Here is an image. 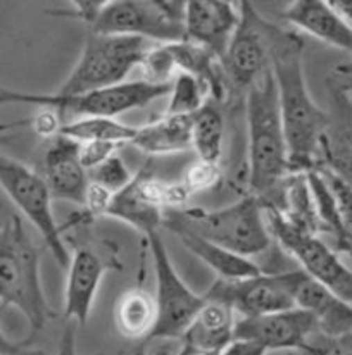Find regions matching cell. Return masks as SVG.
I'll list each match as a JSON object with an SVG mask.
<instances>
[{"label": "cell", "instance_id": "6da1fadb", "mask_svg": "<svg viewBox=\"0 0 352 355\" xmlns=\"http://www.w3.org/2000/svg\"><path fill=\"white\" fill-rule=\"evenodd\" d=\"M302 54V38L295 31L275 24L269 47V67L276 83L292 173L321 168L323 144L328 130V112L323 111L309 94Z\"/></svg>", "mask_w": 352, "mask_h": 355}, {"label": "cell", "instance_id": "7a4b0ae2", "mask_svg": "<svg viewBox=\"0 0 352 355\" xmlns=\"http://www.w3.org/2000/svg\"><path fill=\"white\" fill-rule=\"evenodd\" d=\"M245 118L249 195L262 200L292 175L271 67L245 92Z\"/></svg>", "mask_w": 352, "mask_h": 355}, {"label": "cell", "instance_id": "3957f363", "mask_svg": "<svg viewBox=\"0 0 352 355\" xmlns=\"http://www.w3.org/2000/svg\"><path fill=\"white\" fill-rule=\"evenodd\" d=\"M40 261L42 248L23 219L17 214L0 219V311L17 309L30 324L31 338L56 315L42 286Z\"/></svg>", "mask_w": 352, "mask_h": 355}, {"label": "cell", "instance_id": "277c9868", "mask_svg": "<svg viewBox=\"0 0 352 355\" xmlns=\"http://www.w3.org/2000/svg\"><path fill=\"white\" fill-rule=\"evenodd\" d=\"M162 228L169 232L185 230L245 259L266 252L273 241L266 225L265 205L254 195H245L216 211L199 207L168 209Z\"/></svg>", "mask_w": 352, "mask_h": 355}, {"label": "cell", "instance_id": "5b68a950", "mask_svg": "<svg viewBox=\"0 0 352 355\" xmlns=\"http://www.w3.org/2000/svg\"><path fill=\"white\" fill-rule=\"evenodd\" d=\"M169 85H152L144 80L124 81L117 87L85 94H24L0 87V105L26 104L38 109H52L62 118L71 116V121L83 118H116L124 112L142 109L161 97H168Z\"/></svg>", "mask_w": 352, "mask_h": 355}, {"label": "cell", "instance_id": "8992f818", "mask_svg": "<svg viewBox=\"0 0 352 355\" xmlns=\"http://www.w3.org/2000/svg\"><path fill=\"white\" fill-rule=\"evenodd\" d=\"M152 42L137 37L88 33L80 59L58 94L73 95L117 87L128 74L140 67Z\"/></svg>", "mask_w": 352, "mask_h": 355}, {"label": "cell", "instance_id": "52a82bcc", "mask_svg": "<svg viewBox=\"0 0 352 355\" xmlns=\"http://www.w3.org/2000/svg\"><path fill=\"white\" fill-rule=\"evenodd\" d=\"M0 188L28 223L40 233L56 262L67 269L71 252L62 238V226L56 221L54 197L44 176L37 169L0 154Z\"/></svg>", "mask_w": 352, "mask_h": 355}, {"label": "cell", "instance_id": "ba28073f", "mask_svg": "<svg viewBox=\"0 0 352 355\" xmlns=\"http://www.w3.org/2000/svg\"><path fill=\"white\" fill-rule=\"evenodd\" d=\"M185 3L159 0H112L99 12L90 33L137 37L158 44L185 40Z\"/></svg>", "mask_w": 352, "mask_h": 355}, {"label": "cell", "instance_id": "9c48e42d", "mask_svg": "<svg viewBox=\"0 0 352 355\" xmlns=\"http://www.w3.org/2000/svg\"><path fill=\"white\" fill-rule=\"evenodd\" d=\"M145 240L154 262L158 321L151 336L142 342V345L151 342H180L197 312L206 304V297L195 293L178 275L161 233H151Z\"/></svg>", "mask_w": 352, "mask_h": 355}, {"label": "cell", "instance_id": "30bf717a", "mask_svg": "<svg viewBox=\"0 0 352 355\" xmlns=\"http://www.w3.org/2000/svg\"><path fill=\"white\" fill-rule=\"evenodd\" d=\"M265 216L273 240L278 241L283 250L289 252V255L299 262V269L352 304V269L344 264L339 252L333 250L318 235L294 228L276 209L269 205H265Z\"/></svg>", "mask_w": 352, "mask_h": 355}, {"label": "cell", "instance_id": "8fae6325", "mask_svg": "<svg viewBox=\"0 0 352 355\" xmlns=\"http://www.w3.org/2000/svg\"><path fill=\"white\" fill-rule=\"evenodd\" d=\"M238 19L221 64L230 83L245 90L269 67V47L275 24L258 12L252 2H238Z\"/></svg>", "mask_w": 352, "mask_h": 355}, {"label": "cell", "instance_id": "7c38bea8", "mask_svg": "<svg viewBox=\"0 0 352 355\" xmlns=\"http://www.w3.org/2000/svg\"><path fill=\"white\" fill-rule=\"evenodd\" d=\"M297 269L283 272H265L237 282L216 279L206 298L225 302L242 318H259L295 309L294 282Z\"/></svg>", "mask_w": 352, "mask_h": 355}, {"label": "cell", "instance_id": "4fadbf2b", "mask_svg": "<svg viewBox=\"0 0 352 355\" xmlns=\"http://www.w3.org/2000/svg\"><path fill=\"white\" fill-rule=\"evenodd\" d=\"M318 333L316 321L309 312L295 307L290 311L259 318H240L235 324L233 338L252 340L266 352L292 350L299 352Z\"/></svg>", "mask_w": 352, "mask_h": 355}, {"label": "cell", "instance_id": "5bb4252c", "mask_svg": "<svg viewBox=\"0 0 352 355\" xmlns=\"http://www.w3.org/2000/svg\"><path fill=\"white\" fill-rule=\"evenodd\" d=\"M166 183L140 169L123 191L112 197L106 218H115L133 226L144 236L159 232L166 214Z\"/></svg>", "mask_w": 352, "mask_h": 355}, {"label": "cell", "instance_id": "9a60e30c", "mask_svg": "<svg viewBox=\"0 0 352 355\" xmlns=\"http://www.w3.org/2000/svg\"><path fill=\"white\" fill-rule=\"evenodd\" d=\"M238 19V3L226 0H190L185 3V40L223 59Z\"/></svg>", "mask_w": 352, "mask_h": 355}, {"label": "cell", "instance_id": "2e32d148", "mask_svg": "<svg viewBox=\"0 0 352 355\" xmlns=\"http://www.w3.org/2000/svg\"><path fill=\"white\" fill-rule=\"evenodd\" d=\"M111 269L101 255L90 247H74L67 264L64 290V319L85 326L92 314L99 286Z\"/></svg>", "mask_w": 352, "mask_h": 355}, {"label": "cell", "instance_id": "e0dca14e", "mask_svg": "<svg viewBox=\"0 0 352 355\" xmlns=\"http://www.w3.org/2000/svg\"><path fill=\"white\" fill-rule=\"evenodd\" d=\"M38 173L44 176L54 200L83 207L90 178L80 161V144L60 135L52 138Z\"/></svg>", "mask_w": 352, "mask_h": 355}, {"label": "cell", "instance_id": "ac0fdd59", "mask_svg": "<svg viewBox=\"0 0 352 355\" xmlns=\"http://www.w3.org/2000/svg\"><path fill=\"white\" fill-rule=\"evenodd\" d=\"M295 307L309 312L315 318L316 328L321 336L339 338L352 333V304L309 278L297 269L294 282Z\"/></svg>", "mask_w": 352, "mask_h": 355}, {"label": "cell", "instance_id": "d6986e66", "mask_svg": "<svg viewBox=\"0 0 352 355\" xmlns=\"http://www.w3.org/2000/svg\"><path fill=\"white\" fill-rule=\"evenodd\" d=\"M282 17L295 30L318 38L330 47L352 54V28L325 0H295L282 12Z\"/></svg>", "mask_w": 352, "mask_h": 355}, {"label": "cell", "instance_id": "ffe728a7", "mask_svg": "<svg viewBox=\"0 0 352 355\" xmlns=\"http://www.w3.org/2000/svg\"><path fill=\"white\" fill-rule=\"evenodd\" d=\"M235 324L237 318L230 305L206 298V304L197 312L180 342L194 354L218 355L233 340Z\"/></svg>", "mask_w": 352, "mask_h": 355}, {"label": "cell", "instance_id": "44dd1931", "mask_svg": "<svg viewBox=\"0 0 352 355\" xmlns=\"http://www.w3.org/2000/svg\"><path fill=\"white\" fill-rule=\"evenodd\" d=\"M131 147L147 155L192 150V116H168L137 126Z\"/></svg>", "mask_w": 352, "mask_h": 355}, {"label": "cell", "instance_id": "7402d4cb", "mask_svg": "<svg viewBox=\"0 0 352 355\" xmlns=\"http://www.w3.org/2000/svg\"><path fill=\"white\" fill-rule=\"evenodd\" d=\"M173 235L180 238L183 247L190 252L192 255L204 262L211 271L216 272L218 279L223 282H237V279H247L252 276L261 275L262 269L251 259L240 257L219 245L211 243L206 238L194 235L185 230H171Z\"/></svg>", "mask_w": 352, "mask_h": 355}, {"label": "cell", "instance_id": "603a6c76", "mask_svg": "<svg viewBox=\"0 0 352 355\" xmlns=\"http://www.w3.org/2000/svg\"><path fill=\"white\" fill-rule=\"evenodd\" d=\"M156 321H158L156 298L142 286H135L117 298L115 322L117 331L123 336L145 342L151 336Z\"/></svg>", "mask_w": 352, "mask_h": 355}, {"label": "cell", "instance_id": "cb8c5ba5", "mask_svg": "<svg viewBox=\"0 0 352 355\" xmlns=\"http://www.w3.org/2000/svg\"><path fill=\"white\" fill-rule=\"evenodd\" d=\"M225 141V118L219 107L208 102L197 114L192 116V150L199 161L219 164Z\"/></svg>", "mask_w": 352, "mask_h": 355}, {"label": "cell", "instance_id": "d4e9b609", "mask_svg": "<svg viewBox=\"0 0 352 355\" xmlns=\"http://www.w3.org/2000/svg\"><path fill=\"white\" fill-rule=\"evenodd\" d=\"M137 126H128L116 118H83L66 121L60 128L59 135L76 144H92L104 141L123 147L133 140Z\"/></svg>", "mask_w": 352, "mask_h": 355}, {"label": "cell", "instance_id": "484cf974", "mask_svg": "<svg viewBox=\"0 0 352 355\" xmlns=\"http://www.w3.org/2000/svg\"><path fill=\"white\" fill-rule=\"evenodd\" d=\"M209 88L187 73H178L169 90L168 109L165 114L168 116H194L208 104Z\"/></svg>", "mask_w": 352, "mask_h": 355}, {"label": "cell", "instance_id": "4316f807", "mask_svg": "<svg viewBox=\"0 0 352 355\" xmlns=\"http://www.w3.org/2000/svg\"><path fill=\"white\" fill-rule=\"evenodd\" d=\"M140 69L144 73L142 80L152 85H169L173 83L178 74V67L169 51L168 44H156L145 54L140 64Z\"/></svg>", "mask_w": 352, "mask_h": 355}, {"label": "cell", "instance_id": "83f0119b", "mask_svg": "<svg viewBox=\"0 0 352 355\" xmlns=\"http://www.w3.org/2000/svg\"><path fill=\"white\" fill-rule=\"evenodd\" d=\"M88 178H90V183L99 184V187L106 188L109 193L116 195L123 191L133 181L135 175L128 169L123 159L115 154L108 161L102 162L101 166L88 171Z\"/></svg>", "mask_w": 352, "mask_h": 355}, {"label": "cell", "instance_id": "f1b7e54d", "mask_svg": "<svg viewBox=\"0 0 352 355\" xmlns=\"http://www.w3.org/2000/svg\"><path fill=\"white\" fill-rule=\"evenodd\" d=\"M219 178H221V173H219L218 164L197 161L187 169V173L181 178L180 184L187 191L188 197H192V195L199 193V191L215 188L219 183Z\"/></svg>", "mask_w": 352, "mask_h": 355}, {"label": "cell", "instance_id": "f546056e", "mask_svg": "<svg viewBox=\"0 0 352 355\" xmlns=\"http://www.w3.org/2000/svg\"><path fill=\"white\" fill-rule=\"evenodd\" d=\"M299 355H352V333L339 338H326L316 333L304 347L297 352Z\"/></svg>", "mask_w": 352, "mask_h": 355}, {"label": "cell", "instance_id": "4dcf8cb0", "mask_svg": "<svg viewBox=\"0 0 352 355\" xmlns=\"http://www.w3.org/2000/svg\"><path fill=\"white\" fill-rule=\"evenodd\" d=\"M119 145L104 144V141H92V144H80V161L87 171L101 166L109 157L117 154Z\"/></svg>", "mask_w": 352, "mask_h": 355}, {"label": "cell", "instance_id": "1f68e13d", "mask_svg": "<svg viewBox=\"0 0 352 355\" xmlns=\"http://www.w3.org/2000/svg\"><path fill=\"white\" fill-rule=\"evenodd\" d=\"M26 124H30V128L38 137L52 140V138L59 137V131L64 123L58 112L52 111V109H40L33 118L26 121Z\"/></svg>", "mask_w": 352, "mask_h": 355}, {"label": "cell", "instance_id": "d6a6232c", "mask_svg": "<svg viewBox=\"0 0 352 355\" xmlns=\"http://www.w3.org/2000/svg\"><path fill=\"white\" fill-rule=\"evenodd\" d=\"M104 6L106 2H73V10H71V12L60 14H62V16H73L74 19H80L83 21V23H87L88 26H92Z\"/></svg>", "mask_w": 352, "mask_h": 355}, {"label": "cell", "instance_id": "836d02e7", "mask_svg": "<svg viewBox=\"0 0 352 355\" xmlns=\"http://www.w3.org/2000/svg\"><path fill=\"white\" fill-rule=\"evenodd\" d=\"M265 349L252 340L233 338L218 355H266Z\"/></svg>", "mask_w": 352, "mask_h": 355}, {"label": "cell", "instance_id": "e575fe53", "mask_svg": "<svg viewBox=\"0 0 352 355\" xmlns=\"http://www.w3.org/2000/svg\"><path fill=\"white\" fill-rule=\"evenodd\" d=\"M80 326L76 322L66 321V326L62 329V335L59 340L58 355H78L76 354V331ZM115 355H124V352H117Z\"/></svg>", "mask_w": 352, "mask_h": 355}, {"label": "cell", "instance_id": "d590c367", "mask_svg": "<svg viewBox=\"0 0 352 355\" xmlns=\"http://www.w3.org/2000/svg\"><path fill=\"white\" fill-rule=\"evenodd\" d=\"M31 342H33L31 336L28 340H23V342H14L0 328V355H21L30 352Z\"/></svg>", "mask_w": 352, "mask_h": 355}, {"label": "cell", "instance_id": "8d00e7d4", "mask_svg": "<svg viewBox=\"0 0 352 355\" xmlns=\"http://www.w3.org/2000/svg\"><path fill=\"white\" fill-rule=\"evenodd\" d=\"M332 6L339 10L340 16H342L352 28V0H335V2H332Z\"/></svg>", "mask_w": 352, "mask_h": 355}, {"label": "cell", "instance_id": "74e56055", "mask_svg": "<svg viewBox=\"0 0 352 355\" xmlns=\"http://www.w3.org/2000/svg\"><path fill=\"white\" fill-rule=\"evenodd\" d=\"M16 138H17V135H14V133H2V131H0V147H2V145L10 144V141L16 140Z\"/></svg>", "mask_w": 352, "mask_h": 355}, {"label": "cell", "instance_id": "f35d334b", "mask_svg": "<svg viewBox=\"0 0 352 355\" xmlns=\"http://www.w3.org/2000/svg\"><path fill=\"white\" fill-rule=\"evenodd\" d=\"M21 355H47V354L40 352V350H35V349H31L30 352H26V354H21Z\"/></svg>", "mask_w": 352, "mask_h": 355}, {"label": "cell", "instance_id": "ab89813d", "mask_svg": "<svg viewBox=\"0 0 352 355\" xmlns=\"http://www.w3.org/2000/svg\"><path fill=\"white\" fill-rule=\"evenodd\" d=\"M295 355H299V354H295Z\"/></svg>", "mask_w": 352, "mask_h": 355}]
</instances>
